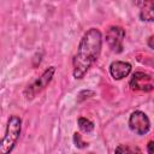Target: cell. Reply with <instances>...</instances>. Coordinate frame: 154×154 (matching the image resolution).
I'll return each mask as SVG.
<instances>
[{"label":"cell","mask_w":154,"mask_h":154,"mask_svg":"<svg viewBox=\"0 0 154 154\" xmlns=\"http://www.w3.org/2000/svg\"><path fill=\"white\" fill-rule=\"evenodd\" d=\"M102 47V35L96 28H90L82 36L73 57V77L81 79L97 60Z\"/></svg>","instance_id":"obj_1"},{"label":"cell","mask_w":154,"mask_h":154,"mask_svg":"<svg viewBox=\"0 0 154 154\" xmlns=\"http://www.w3.org/2000/svg\"><path fill=\"white\" fill-rule=\"evenodd\" d=\"M22 130V120L17 116H11L7 120L5 135L1 140L0 144V153L1 154H10L14 146L17 144V141L19 138Z\"/></svg>","instance_id":"obj_2"},{"label":"cell","mask_w":154,"mask_h":154,"mask_svg":"<svg viewBox=\"0 0 154 154\" xmlns=\"http://www.w3.org/2000/svg\"><path fill=\"white\" fill-rule=\"evenodd\" d=\"M54 72H55V67L51 66L47 70H45V72L38 78H36L31 84H29L28 88L24 90V95L26 96V99H32L37 93L43 90L47 87V84L52 81Z\"/></svg>","instance_id":"obj_3"},{"label":"cell","mask_w":154,"mask_h":154,"mask_svg":"<svg viewBox=\"0 0 154 154\" xmlns=\"http://www.w3.org/2000/svg\"><path fill=\"white\" fill-rule=\"evenodd\" d=\"M129 128L136 135H146L150 130V122L148 116L142 111H135L129 118Z\"/></svg>","instance_id":"obj_4"},{"label":"cell","mask_w":154,"mask_h":154,"mask_svg":"<svg viewBox=\"0 0 154 154\" xmlns=\"http://www.w3.org/2000/svg\"><path fill=\"white\" fill-rule=\"evenodd\" d=\"M125 38V30L122 26L113 25L106 32V42L112 52H123V42Z\"/></svg>","instance_id":"obj_5"},{"label":"cell","mask_w":154,"mask_h":154,"mask_svg":"<svg viewBox=\"0 0 154 154\" xmlns=\"http://www.w3.org/2000/svg\"><path fill=\"white\" fill-rule=\"evenodd\" d=\"M130 87L134 90H141V91H150L154 88L150 76L141 71L135 72L132 75V78L130 81Z\"/></svg>","instance_id":"obj_6"},{"label":"cell","mask_w":154,"mask_h":154,"mask_svg":"<svg viewBox=\"0 0 154 154\" xmlns=\"http://www.w3.org/2000/svg\"><path fill=\"white\" fill-rule=\"evenodd\" d=\"M131 70H132L131 64L130 63H126V61L116 60V61L111 63V65H109V73L117 81L128 77L130 75Z\"/></svg>","instance_id":"obj_7"},{"label":"cell","mask_w":154,"mask_h":154,"mask_svg":"<svg viewBox=\"0 0 154 154\" xmlns=\"http://www.w3.org/2000/svg\"><path fill=\"white\" fill-rule=\"evenodd\" d=\"M140 18L143 22H154V0L140 2Z\"/></svg>","instance_id":"obj_8"},{"label":"cell","mask_w":154,"mask_h":154,"mask_svg":"<svg viewBox=\"0 0 154 154\" xmlns=\"http://www.w3.org/2000/svg\"><path fill=\"white\" fill-rule=\"evenodd\" d=\"M114 154H142V150L137 146L119 144L114 149Z\"/></svg>","instance_id":"obj_9"},{"label":"cell","mask_w":154,"mask_h":154,"mask_svg":"<svg viewBox=\"0 0 154 154\" xmlns=\"http://www.w3.org/2000/svg\"><path fill=\"white\" fill-rule=\"evenodd\" d=\"M78 126L81 129L82 132H91L94 130V123L91 120H89L88 118H84V117H79L78 118Z\"/></svg>","instance_id":"obj_10"},{"label":"cell","mask_w":154,"mask_h":154,"mask_svg":"<svg viewBox=\"0 0 154 154\" xmlns=\"http://www.w3.org/2000/svg\"><path fill=\"white\" fill-rule=\"evenodd\" d=\"M73 142H75V146L77 148H85V147H88V143L82 140V136L78 132L73 134Z\"/></svg>","instance_id":"obj_11"},{"label":"cell","mask_w":154,"mask_h":154,"mask_svg":"<svg viewBox=\"0 0 154 154\" xmlns=\"http://www.w3.org/2000/svg\"><path fill=\"white\" fill-rule=\"evenodd\" d=\"M147 152L148 154H154V141H149L147 144Z\"/></svg>","instance_id":"obj_12"},{"label":"cell","mask_w":154,"mask_h":154,"mask_svg":"<svg viewBox=\"0 0 154 154\" xmlns=\"http://www.w3.org/2000/svg\"><path fill=\"white\" fill-rule=\"evenodd\" d=\"M147 43H148V46L154 51V35H152V36L148 38V42H147Z\"/></svg>","instance_id":"obj_13"}]
</instances>
